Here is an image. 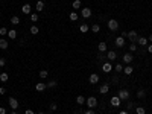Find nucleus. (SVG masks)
Here are the masks:
<instances>
[{
  "instance_id": "48",
  "label": "nucleus",
  "mask_w": 152,
  "mask_h": 114,
  "mask_svg": "<svg viewBox=\"0 0 152 114\" xmlns=\"http://www.w3.org/2000/svg\"><path fill=\"white\" fill-rule=\"evenodd\" d=\"M119 114H129V113H128V111L125 110V111H120V113H119Z\"/></svg>"
},
{
  "instance_id": "51",
  "label": "nucleus",
  "mask_w": 152,
  "mask_h": 114,
  "mask_svg": "<svg viewBox=\"0 0 152 114\" xmlns=\"http://www.w3.org/2000/svg\"><path fill=\"white\" fill-rule=\"evenodd\" d=\"M12 114H18V113H15V111H14V113H12Z\"/></svg>"
},
{
  "instance_id": "21",
  "label": "nucleus",
  "mask_w": 152,
  "mask_h": 114,
  "mask_svg": "<svg viewBox=\"0 0 152 114\" xmlns=\"http://www.w3.org/2000/svg\"><path fill=\"white\" fill-rule=\"evenodd\" d=\"M17 31L15 29H11V31H8V38H11V40H15L17 38Z\"/></svg>"
},
{
  "instance_id": "17",
  "label": "nucleus",
  "mask_w": 152,
  "mask_h": 114,
  "mask_svg": "<svg viewBox=\"0 0 152 114\" xmlns=\"http://www.w3.org/2000/svg\"><path fill=\"white\" fill-rule=\"evenodd\" d=\"M120 102H122V100L119 99V96H113L111 100H110V103H111L113 107H120Z\"/></svg>"
},
{
  "instance_id": "35",
  "label": "nucleus",
  "mask_w": 152,
  "mask_h": 114,
  "mask_svg": "<svg viewBox=\"0 0 152 114\" xmlns=\"http://www.w3.org/2000/svg\"><path fill=\"white\" fill-rule=\"evenodd\" d=\"M114 70H116L117 73H120V72H123V64H116V67H114Z\"/></svg>"
},
{
  "instance_id": "46",
  "label": "nucleus",
  "mask_w": 152,
  "mask_h": 114,
  "mask_svg": "<svg viewBox=\"0 0 152 114\" xmlns=\"http://www.w3.org/2000/svg\"><path fill=\"white\" fill-rule=\"evenodd\" d=\"M75 114H84V111H82V110H81V108H79V110H78V111H75Z\"/></svg>"
},
{
  "instance_id": "8",
  "label": "nucleus",
  "mask_w": 152,
  "mask_h": 114,
  "mask_svg": "<svg viewBox=\"0 0 152 114\" xmlns=\"http://www.w3.org/2000/svg\"><path fill=\"white\" fill-rule=\"evenodd\" d=\"M88 82H90L91 85L97 84V82H99V75H97V73H91V75H90V78H88Z\"/></svg>"
},
{
  "instance_id": "3",
  "label": "nucleus",
  "mask_w": 152,
  "mask_h": 114,
  "mask_svg": "<svg viewBox=\"0 0 152 114\" xmlns=\"http://www.w3.org/2000/svg\"><path fill=\"white\" fill-rule=\"evenodd\" d=\"M117 96L120 100H129V91L128 90H120L117 93Z\"/></svg>"
},
{
  "instance_id": "47",
  "label": "nucleus",
  "mask_w": 152,
  "mask_h": 114,
  "mask_svg": "<svg viewBox=\"0 0 152 114\" xmlns=\"http://www.w3.org/2000/svg\"><path fill=\"white\" fill-rule=\"evenodd\" d=\"M148 52L152 55V44H151V46H148Z\"/></svg>"
},
{
  "instance_id": "16",
  "label": "nucleus",
  "mask_w": 152,
  "mask_h": 114,
  "mask_svg": "<svg viewBox=\"0 0 152 114\" xmlns=\"http://www.w3.org/2000/svg\"><path fill=\"white\" fill-rule=\"evenodd\" d=\"M123 72H125V75L126 76H129V75H132V72H134V67L129 64H126L125 67H123Z\"/></svg>"
},
{
  "instance_id": "26",
  "label": "nucleus",
  "mask_w": 152,
  "mask_h": 114,
  "mask_svg": "<svg viewBox=\"0 0 152 114\" xmlns=\"http://www.w3.org/2000/svg\"><path fill=\"white\" fill-rule=\"evenodd\" d=\"M79 31H81L82 33H87L88 32V24H87V23H82V24L79 26Z\"/></svg>"
},
{
  "instance_id": "44",
  "label": "nucleus",
  "mask_w": 152,
  "mask_h": 114,
  "mask_svg": "<svg viewBox=\"0 0 152 114\" xmlns=\"http://www.w3.org/2000/svg\"><path fill=\"white\" fill-rule=\"evenodd\" d=\"M5 93H6V90L3 87H0V94H5Z\"/></svg>"
},
{
  "instance_id": "33",
  "label": "nucleus",
  "mask_w": 152,
  "mask_h": 114,
  "mask_svg": "<svg viewBox=\"0 0 152 114\" xmlns=\"http://www.w3.org/2000/svg\"><path fill=\"white\" fill-rule=\"evenodd\" d=\"M134 102H131V100H128V103H126V111H131V110H134Z\"/></svg>"
},
{
  "instance_id": "24",
  "label": "nucleus",
  "mask_w": 152,
  "mask_h": 114,
  "mask_svg": "<svg viewBox=\"0 0 152 114\" xmlns=\"http://www.w3.org/2000/svg\"><path fill=\"white\" fill-rule=\"evenodd\" d=\"M81 6H82L81 0H75V2L71 3V8H73V9H81Z\"/></svg>"
},
{
  "instance_id": "34",
  "label": "nucleus",
  "mask_w": 152,
  "mask_h": 114,
  "mask_svg": "<svg viewBox=\"0 0 152 114\" xmlns=\"http://www.w3.org/2000/svg\"><path fill=\"white\" fill-rule=\"evenodd\" d=\"M5 35H8V29H6V28H5V26H3V28H0V37H2V38H3V37H5Z\"/></svg>"
},
{
  "instance_id": "25",
  "label": "nucleus",
  "mask_w": 152,
  "mask_h": 114,
  "mask_svg": "<svg viewBox=\"0 0 152 114\" xmlns=\"http://www.w3.org/2000/svg\"><path fill=\"white\" fill-rule=\"evenodd\" d=\"M68 18H70L71 21H78V18H79V15H78V12H76V11H73V12H70V15H68Z\"/></svg>"
},
{
  "instance_id": "5",
  "label": "nucleus",
  "mask_w": 152,
  "mask_h": 114,
  "mask_svg": "<svg viewBox=\"0 0 152 114\" xmlns=\"http://www.w3.org/2000/svg\"><path fill=\"white\" fill-rule=\"evenodd\" d=\"M21 12H23L24 15H31V14H32V6H31L29 3L23 5V6H21Z\"/></svg>"
},
{
  "instance_id": "12",
  "label": "nucleus",
  "mask_w": 152,
  "mask_h": 114,
  "mask_svg": "<svg viewBox=\"0 0 152 114\" xmlns=\"http://www.w3.org/2000/svg\"><path fill=\"white\" fill-rule=\"evenodd\" d=\"M137 46H148V38L146 37H138L137 38Z\"/></svg>"
},
{
  "instance_id": "31",
  "label": "nucleus",
  "mask_w": 152,
  "mask_h": 114,
  "mask_svg": "<svg viewBox=\"0 0 152 114\" xmlns=\"http://www.w3.org/2000/svg\"><path fill=\"white\" fill-rule=\"evenodd\" d=\"M137 98H138V99H145V98H146V91H145V90H138Z\"/></svg>"
},
{
  "instance_id": "9",
  "label": "nucleus",
  "mask_w": 152,
  "mask_h": 114,
  "mask_svg": "<svg viewBox=\"0 0 152 114\" xmlns=\"http://www.w3.org/2000/svg\"><path fill=\"white\" fill-rule=\"evenodd\" d=\"M106 59H108V61H116V59H117V53H116L114 50L106 52Z\"/></svg>"
},
{
  "instance_id": "41",
  "label": "nucleus",
  "mask_w": 152,
  "mask_h": 114,
  "mask_svg": "<svg viewBox=\"0 0 152 114\" xmlns=\"http://www.w3.org/2000/svg\"><path fill=\"white\" fill-rule=\"evenodd\" d=\"M119 78H117V76H113V79H111V82H113V84H119Z\"/></svg>"
},
{
  "instance_id": "27",
  "label": "nucleus",
  "mask_w": 152,
  "mask_h": 114,
  "mask_svg": "<svg viewBox=\"0 0 152 114\" xmlns=\"http://www.w3.org/2000/svg\"><path fill=\"white\" fill-rule=\"evenodd\" d=\"M29 32L32 33V35H37V33L40 32V28H38V26H31V29H29Z\"/></svg>"
},
{
  "instance_id": "4",
  "label": "nucleus",
  "mask_w": 152,
  "mask_h": 114,
  "mask_svg": "<svg viewBox=\"0 0 152 114\" xmlns=\"http://www.w3.org/2000/svg\"><path fill=\"white\" fill-rule=\"evenodd\" d=\"M126 38L131 41V43H137V38H138V33L135 32V31H129L128 35H126Z\"/></svg>"
},
{
  "instance_id": "28",
  "label": "nucleus",
  "mask_w": 152,
  "mask_h": 114,
  "mask_svg": "<svg viewBox=\"0 0 152 114\" xmlns=\"http://www.w3.org/2000/svg\"><path fill=\"white\" fill-rule=\"evenodd\" d=\"M47 76H49V72L47 70H40V78L41 79H46Z\"/></svg>"
},
{
  "instance_id": "42",
  "label": "nucleus",
  "mask_w": 152,
  "mask_h": 114,
  "mask_svg": "<svg viewBox=\"0 0 152 114\" xmlns=\"http://www.w3.org/2000/svg\"><path fill=\"white\" fill-rule=\"evenodd\" d=\"M84 114H96V113H94V111H93V110H90V108H88V110H87V111H85Z\"/></svg>"
},
{
  "instance_id": "32",
  "label": "nucleus",
  "mask_w": 152,
  "mask_h": 114,
  "mask_svg": "<svg viewBox=\"0 0 152 114\" xmlns=\"http://www.w3.org/2000/svg\"><path fill=\"white\" fill-rule=\"evenodd\" d=\"M135 113L137 114H146V110L143 107H135Z\"/></svg>"
},
{
  "instance_id": "1",
  "label": "nucleus",
  "mask_w": 152,
  "mask_h": 114,
  "mask_svg": "<svg viewBox=\"0 0 152 114\" xmlns=\"http://www.w3.org/2000/svg\"><path fill=\"white\" fill-rule=\"evenodd\" d=\"M85 105H87L90 110H93V108H96V107H97V99L94 98V96H90V98L85 100Z\"/></svg>"
},
{
  "instance_id": "13",
  "label": "nucleus",
  "mask_w": 152,
  "mask_h": 114,
  "mask_svg": "<svg viewBox=\"0 0 152 114\" xmlns=\"http://www.w3.org/2000/svg\"><path fill=\"white\" fill-rule=\"evenodd\" d=\"M132 59H134V56H132L131 53H125V55H123V63H125V64H131Z\"/></svg>"
},
{
  "instance_id": "20",
  "label": "nucleus",
  "mask_w": 152,
  "mask_h": 114,
  "mask_svg": "<svg viewBox=\"0 0 152 114\" xmlns=\"http://www.w3.org/2000/svg\"><path fill=\"white\" fill-rule=\"evenodd\" d=\"M97 49H99V53H102V52H106V49H108V46H106V43H105V41H102V43H99V46H97Z\"/></svg>"
},
{
  "instance_id": "38",
  "label": "nucleus",
  "mask_w": 152,
  "mask_h": 114,
  "mask_svg": "<svg viewBox=\"0 0 152 114\" xmlns=\"http://www.w3.org/2000/svg\"><path fill=\"white\" fill-rule=\"evenodd\" d=\"M49 110H50V111H56V110H58V105H56V103H50Z\"/></svg>"
},
{
  "instance_id": "18",
  "label": "nucleus",
  "mask_w": 152,
  "mask_h": 114,
  "mask_svg": "<svg viewBox=\"0 0 152 114\" xmlns=\"http://www.w3.org/2000/svg\"><path fill=\"white\" fill-rule=\"evenodd\" d=\"M43 9H44V2H43V0H38L37 5H35V11H37V12H41Z\"/></svg>"
},
{
  "instance_id": "45",
  "label": "nucleus",
  "mask_w": 152,
  "mask_h": 114,
  "mask_svg": "<svg viewBox=\"0 0 152 114\" xmlns=\"http://www.w3.org/2000/svg\"><path fill=\"white\" fill-rule=\"evenodd\" d=\"M24 114H35V113L32 111V110H26V111H24Z\"/></svg>"
},
{
  "instance_id": "30",
  "label": "nucleus",
  "mask_w": 152,
  "mask_h": 114,
  "mask_svg": "<svg viewBox=\"0 0 152 114\" xmlns=\"http://www.w3.org/2000/svg\"><path fill=\"white\" fill-rule=\"evenodd\" d=\"M8 79H9L8 73H5V72H3V73H0V81H2V82H6Z\"/></svg>"
},
{
  "instance_id": "19",
  "label": "nucleus",
  "mask_w": 152,
  "mask_h": 114,
  "mask_svg": "<svg viewBox=\"0 0 152 114\" xmlns=\"http://www.w3.org/2000/svg\"><path fill=\"white\" fill-rule=\"evenodd\" d=\"M9 47V43L5 40V38H0V49H3V50H6Z\"/></svg>"
},
{
  "instance_id": "37",
  "label": "nucleus",
  "mask_w": 152,
  "mask_h": 114,
  "mask_svg": "<svg viewBox=\"0 0 152 114\" xmlns=\"http://www.w3.org/2000/svg\"><path fill=\"white\" fill-rule=\"evenodd\" d=\"M137 47H138V46H137V43H131V44H129V50H131V52H135Z\"/></svg>"
},
{
  "instance_id": "10",
  "label": "nucleus",
  "mask_w": 152,
  "mask_h": 114,
  "mask_svg": "<svg viewBox=\"0 0 152 114\" xmlns=\"http://www.w3.org/2000/svg\"><path fill=\"white\" fill-rule=\"evenodd\" d=\"M108 91H110V84H102L99 87V93L101 94H106Z\"/></svg>"
},
{
  "instance_id": "29",
  "label": "nucleus",
  "mask_w": 152,
  "mask_h": 114,
  "mask_svg": "<svg viewBox=\"0 0 152 114\" xmlns=\"http://www.w3.org/2000/svg\"><path fill=\"white\" fill-rule=\"evenodd\" d=\"M11 23H12V24H14V26H17V24H20V18H18L17 15L11 17Z\"/></svg>"
},
{
  "instance_id": "15",
  "label": "nucleus",
  "mask_w": 152,
  "mask_h": 114,
  "mask_svg": "<svg viewBox=\"0 0 152 114\" xmlns=\"http://www.w3.org/2000/svg\"><path fill=\"white\" fill-rule=\"evenodd\" d=\"M81 15H82V18H90L91 17V9L90 8H84L81 11Z\"/></svg>"
},
{
  "instance_id": "14",
  "label": "nucleus",
  "mask_w": 152,
  "mask_h": 114,
  "mask_svg": "<svg viewBox=\"0 0 152 114\" xmlns=\"http://www.w3.org/2000/svg\"><path fill=\"white\" fill-rule=\"evenodd\" d=\"M46 88H47L46 82H38V84L35 85V90H37V91H40V93H41V91H44Z\"/></svg>"
},
{
  "instance_id": "49",
  "label": "nucleus",
  "mask_w": 152,
  "mask_h": 114,
  "mask_svg": "<svg viewBox=\"0 0 152 114\" xmlns=\"http://www.w3.org/2000/svg\"><path fill=\"white\" fill-rule=\"evenodd\" d=\"M148 40H149V41H151V43H152V33H151V35H149V38H148Z\"/></svg>"
},
{
  "instance_id": "36",
  "label": "nucleus",
  "mask_w": 152,
  "mask_h": 114,
  "mask_svg": "<svg viewBox=\"0 0 152 114\" xmlns=\"http://www.w3.org/2000/svg\"><path fill=\"white\" fill-rule=\"evenodd\" d=\"M56 84H58L56 81H50V82H47L46 85H47V88H53V87H56Z\"/></svg>"
},
{
  "instance_id": "22",
  "label": "nucleus",
  "mask_w": 152,
  "mask_h": 114,
  "mask_svg": "<svg viewBox=\"0 0 152 114\" xmlns=\"http://www.w3.org/2000/svg\"><path fill=\"white\" fill-rule=\"evenodd\" d=\"M85 100H87V99H85L84 96H82V94L76 96V103H78V105H84V103H85Z\"/></svg>"
},
{
  "instance_id": "43",
  "label": "nucleus",
  "mask_w": 152,
  "mask_h": 114,
  "mask_svg": "<svg viewBox=\"0 0 152 114\" xmlns=\"http://www.w3.org/2000/svg\"><path fill=\"white\" fill-rule=\"evenodd\" d=\"M0 114H6V110L3 107H0Z\"/></svg>"
},
{
  "instance_id": "7",
  "label": "nucleus",
  "mask_w": 152,
  "mask_h": 114,
  "mask_svg": "<svg viewBox=\"0 0 152 114\" xmlns=\"http://www.w3.org/2000/svg\"><path fill=\"white\" fill-rule=\"evenodd\" d=\"M111 70H113V64L111 63H103L102 64V72L103 73H111Z\"/></svg>"
},
{
  "instance_id": "2",
  "label": "nucleus",
  "mask_w": 152,
  "mask_h": 114,
  "mask_svg": "<svg viewBox=\"0 0 152 114\" xmlns=\"http://www.w3.org/2000/svg\"><path fill=\"white\" fill-rule=\"evenodd\" d=\"M108 29L111 31V32H116V31H119V21L117 20H114V18H111V20H108Z\"/></svg>"
},
{
  "instance_id": "6",
  "label": "nucleus",
  "mask_w": 152,
  "mask_h": 114,
  "mask_svg": "<svg viewBox=\"0 0 152 114\" xmlns=\"http://www.w3.org/2000/svg\"><path fill=\"white\" fill-rule=\"evenodd\" d=\"M8 103H9V107H11L14 111L18 108V100L15 98H9V99H8Z\"/></svg>"
},
{
  "instance_id": "50",
  "label": "nucleus",
  "mask_w": 152,
  "mask_h": 114,
  "mask_svg": "<svg viewBox=\"0 0 152 114\" xmlns=\"http://www.w3.org/2000/svg\"><path fill=\"white\" fill-rule=\"evenodd\" d=\"M38 114H46V113H44V111H40V113H38Z\"/></svg>"
},
{
  "instance_id": "40",
  "label": "nucleus",
  "mask_w": 152,
  "mask_h": 114,
  "mask_svg": "<svg viewBox=\"0 0 152 114\" xmlns=\"http://www.w3.org/2000/svg\"><path fill=\"white\" fill-rule=\"evenodd\" d=\"M5 64H6V59L5 58H0V67H3Z\"/></svg>"
},
{
  "instance_id": "39",
  "label": "nucleus",
  "mask_w": 152,
  "mask_h": 114,
  "mask_svg": "<svg viewBox=\"0 0 152 114\" xmlns=\"http://www.w3.org/2000/svg\"><path fill=\"white\" fill-rule=\"evenodd\" d=\"M31 21H38V14H31Z\"/></svg>"
},
{
  "instance_id": "11",
  "label": "nucleus",
  "mask_w": 152,
  "mask_h": 114,
  "mask_svg": "<svg viewBox=\"0 0 152 114\" xmlns=\"http://www.w3.org/2000/svg\"><path fill=\"white\" fill-rule=\"evenodd\" d=\"M114 44H116L117 47H123V46H125V38H123L122 35H120V37H117V38L114 40Z\"/></svg>"
},
{
  "instance_id": "23",
  "label": "nucleus",
  "mask_w": 152,
  "mask_h": 114,
  "mask_svg": "<svg viewBox=\"0 0 152 114\" xmlns=\"http://www.w3.org/2000/svg\"><path fill=\"white\" fill-rule=\"evenodd\" d=\"M90 29H91V32H93V33H99V32H101V26H99L97 23H94Z\"/></svg>"
}]
</instances>
